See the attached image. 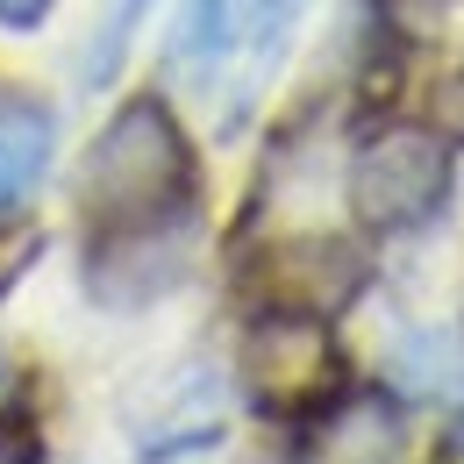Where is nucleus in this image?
<instances>
[{
    "label": "nucleus",
    "mask_w": 464,
    "mask_h": 464,
    "mask_svg": "<svg viewBox=\"0 0 464 464\" xmlns=\"http://www.w3.org/2000/svg\"><path fill=\"white\" fill-rule=\"evenodd\" d=\"M51 165V115L7 101L0 108V208H14Z\"/></svg>",
    "instance_id": "nucleus-6"
},
{
    "label": "nucleus",
    "mask_w": 464,
    "mask_h": 464,
    "mask_svg": "<svg viewBox=\"0 0 464 464\" xmlns=\"http://www.w3.org/2000/svg\"><path fill=\"white\" fill-rule=\"evenodd\" d=\"M186 236L193 215L179 222H150V229H101L93 236V257H86V286L108 307H143L165 286H179L186 272Z\"/></svg>",
    "instance_id": "nucleus-5"
},
{
    "label": "nucleus",
    "mask_w": 464,
    "mask_h": 464,
    "mask_svg": "<svg viewBox=\"0 0 464 464\" xmlns=\"http://www.w3.org/2000/svg\"><path fill=\"white\" fill-rule=\"evenodd\" d=\"M243 7H286V0H243Z\"/></svg>",
    "instance_id": "nucleus-15"
},
{
    "label": "nucleus",
    "mask_w": 464,
    "mask_h": 464,
    "mask_svg": "<svg viewBox=\"0 0 464 464\" xmlns=\"http://www.w3.org/2000/svg\"><path fill=\"white\" fill-rule=\"evenodd\" d=\"M443 200H450V136L436 129L393 121L350 165V208L364 229H421L429 215H443Z\"/></svg>",
    "instance_id": "nucleus-2"
},
{
    "label": "nucleus",
    "mask_w": 464,
    "mask_h": 464,
    "mask_svg": "<svg viewBox=\"0 0 464 464\" xmlns=\"http://www.w3.org/2000/svg\"><path fill=\"white\" fill-rule=\"evenodd\" d=\"M379 14H386V29H393V36H407V44H429V36H443L450 0H379Z\"/></svg>",
    "instance_id": "nucleus-8"
},
{
    "label": "nucleus",
    "mask_w": 464,
    "mask_h": 464,
    "mask_svg": "<svg viewBox=\"0 0 464 464\" xmlns=\"http://www.w3.org/2000/svg\"><path fill=\"white\" fill-rule=\"evenodd\" d=\"M243 0H186V14H179V64H208V58H222L236 44V14Z\"/></svg>",
    "instance_id": "nucleus-7"
},
{
    "label": "nucleus",
    "mask_w": 464,
    "mask_h": 464,
    "mask_svg": "<svg viewBox=\"0 0 464 464\" xmlns=\"http://www.w3.org/2000/svg\"><path fill=\"white\" fill-rule=\"evenodd\" d=\"M150 0H115V14H108V29H101V51H93V72H115L121 44H129V29H136V14H143Z\"/></svg>",
    "instance_id": "nucleus-10"
},
{
    "label": "nucleus",
    "mask_w": 464,
    "mask_h": 464,
    "mask_svg": "<svg viewBox=\"0 0 464 464\" xmlns=\"http://www.w3.org/2000/svg\"><path fill=\"white\" fill-rule=\"evenodd\" d=\"M44 14H51V0H0V22L7 29H36Z\"/></svg>",
    "instance_id": "nucleus-13"
},
{
    "label": "nucleus",
    "mask_w": 464,
    "mask_h": 464,
    "mask_svg": "<svg viewBox=\"0 0 464 464\" xmlns=\"http://www.w3.org/2000/svg\"><path fill=\"white\" fill-rule=\"evenodd\" d=\"M193 186H200V172H193L186 129L172 121V108L158 93H136L93 136L86 172H79V208H86L93 236L101 229H150V222L193 215Z\"/></svg>",
    "instance_id": "nucleus-1"
},
{
    "label": "nucleus",
    "mask_w": 464,
    "mask_h": 464,
    "mask_svg": "<svg viewBox=\"0 0 464 464\" xmlns=\"http://www.w3.org/2000/svg\"><path fill=\"white\" fill-rule=\"evenodd\" d=\"M36 250H44V229H36V222H22V215H7V208H0V293L14 286V279H22V272H29V257H36Z\"/></svg>",
    "instance_id": "nucleus-9"
},
{
    "label": "nucleus",
    "mask_w": 464,
    "mask_h": 464,
    "mask_svg": "<svg viewBox=\"0 0 464 464\" xmlns=\"http://www.w3.org/2000/svg\"><path fill=\"white\" fill-rule=\"evenodd\" d=\"M243 286L257 293V307L336 322L350 300L364 293V250L343 243V236H286V243H272L243 272Z\"/></svg>",
    "instance_id": "nucleus-4"
},
{
    "label": "nucleus",
    "mask_w": 464,
    "mask_h": 464,
    "mask_svg": "<svg viewBox=\"0 0 464 464\" xmlns=\"http://www.w3.org/2000/svg\"><path fill=\"white\" fill-rule=\"evenodd\" d=\"M436 136H450V143H464V64L436 86Z\"/></svg>",
    "instance_id": "nucleus-11"
},
{
    "label": "nucleus",
    "mask_w": 464,
    "mask_h": 464,
    "mask_svg": "<svg viewBox=\"0 0 464 464\" xmlns=\"http://www.w3.org/2000/svg\"><path fill=\"white\" fill-rule=\"evenodd\" d=\"M443 464H464V414H458V429H450V443H443Z\"/></svg>",
    "instance_id": "nucleus-14"
},
{
    "label": "nucleus",
    "mask_w": 464,
    "mask_h": 464,
    "mask_svg": "<svg viewBox=\"0 0 464 464\" xmlns=\"http://www.w3.org/2000/svg\"><path fill=\"white\" fill-rule=\"evenodd\" d=\"M243 379H250L257 407H272V414H322V407H336L343 357H336L329 322L265 307L243 329Z\"/></svg>",
    "instance_id": "nucleus-3"
},
{
    "label": "nucleus",
    "mask_w": 464,
    "mask_h": 464,
    "mask_svg": "<svg viewBox=\"0 0 464 464\" xmlns=\"http://www.w3.org/2000/svg\"><path fill=\"white\" fill-rule=\"evenodd\" d=\"M0 464H44V450H36V436H29L22 414H0Z\"/></svg>",
    "instance_id": "nucleus-12"
}]
</instances>
